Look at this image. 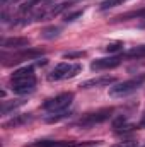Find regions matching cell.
I'll return each mask as SVG.
<instances>
[{
    "label": "cell",
    "instance_id": "1",
    "mask_svg": "<svg viewBox=\"0 0 145 147\" xmlns=\"http://www.w3.org/2000/svg\"><path fill=\"white\" fill-rule=\"evenodd\" d=\"M82 70V65L80 63H67V62H62V63H58L51 74L48 75V79L50 80H62V79H70L73 75H77V74Z\"/></svg>",
    "mask_w": 145,
    "mask_h": 147
},
{
    "label": "cell",
    "instance_id": "2",
    "mask_svg": "<svg viewBox=\"0 0 145 147\" xmlns=\"http://www.w3.org/2000/svg\"><path fill=\"white\" fill-rule=\"evenodd\" d=\"M144 82V77H137V79H130V80H125V82H119V84H114L109 87V96L113 98H119V96H126L133 91H137L140 87V84Z\"/></svg>",
    "mask_w": 145,
    "mask_h": 147
},
{
    "label": "cell",
    "instance_id": "3",
    "mask_svg": "<svg viewBox=\"0 0 145 147\" xmlns=\"http://www.w3.org/2000/svg\"><path fill=\"white\" fill-rule=\"evenodd\" d=\"M72 99H73V94L72 92H63V94H58L48 101H44L43 108L46 111H60V110H67L70 105H72Z\"/></svg>",
    "mask_w": 145,
    "mask_h": 147
},
{
    "label": "cell",
    "instance_id": "4",
    "mask_svg": "<svg viewBox=\"0 0 145 147\" xmlns=\"http://www.w3.org/2000/svg\"><path fill=\"white\" fill-rule=\"evenodd\" d=\"M111 113H113L111 108H104V110L94 111V113H87L85 116H82V118L79 120V125H80V127H94V125H97V123H103V121L109 120Z\"/></svg>",
    "mask_w": 145,
    "mask_h": 147
},
{
    "label": "cell",
    "instance_id": "5",
    "mask_svg": "<svg viewBox=\"0 0 145 147\" xmlns=\"http://www.w3.org/2000/svg\"><path fill=\"white\" fill-rule=\"evenodd\" d=\"M36 87V79L33 77H21V79H12V91L15 94H28L33 92Z\"/></svg>",
    "mask_w": 145,
    "mask_h": 147
},
{
    "label": "cell",
    "instance_id": "6",
    "mask_svg": "<svg viewBox=\"0 0 145 147\" xmlns=\"http://www.w3.org/2000/svg\"><path fill=\"white\" fill-rule=\"evenodd\" d=\"M121 63V57H106V58H99L96 62L91 63L92 70H106V69H114Z\"/></svg>",
    "mask_w": 145,
    "mask_h": 147
},
{
    "label": "cell",
    "instance_id": "7",
    "mask_svg": "<svg viewBox=\"0 0 145 147\" xmlns=\"http://www.w3.org/2000/svg\"><path fill=\"white\" fill-rule=\"evenodd\" d=\"M116 79L114 77H109V75H103V77H94V79H89V80H84L80 84V87L84 89H91V87H106L114 84Z\"/></svg>",
    "mask_w": 145,
    "mask_h": 147
},
{
    "label": "cell",
    "instance_id": "8",
    "mask_svg": "<svg viewBox=\"0 0 145 147\" xmlns=\"http://www.w3.org/2000/svg\"><path fill=\"white\" fill-rule=\"evenodd\" d=\"M29 39L28 38H5L2 39V48L5 50H17V48H28Z\"/></svg>",
    "mask_w": 145,
    "mask_h": 147
},
{
    "label": "cell",
    "instance_id": "9",
    "mask_svg": "<svg viewBox=\"0 0 145 147\" xmlns=\"http://www.w3.org/2000/svg\"><path fill=\"white\" fill-rule=\"evenodd\" d=\"M41 55H43V50H39V48H28V50H24L22 53L15 55L14 63H19V62L29 60V58H38V57H41Z\"/></svg>",
    "mask_w": 145,
    "mask_h": 147
},
{
    "label": "cell",
    "instance_id": "10",
    "mask_svg": "<svg viewBox=\"0 0 145 147\" xmlns=\"http://www.w3.org/2000/svg\"><path fill=\"white\" fill-rule=\"evenodd\" d=\"M31 115H17L15 118H12V120H9L3 127L5 128H15V127H21V125H26V123H29L31 121Z\"/></svg>",
    "mask_w": 145,
    "mask_h": 147
},
{
    "label": "cell",
    "instance_id": "11",
    "mask_svg": "<svg viewBox=\"0 0 145 147\" xmlns=\"http://www.w3.org/2000/svg\"><path fill=\"white\" fill-rule=\"evenodd\" d=\"M24 105V99H15V101H3L2 103V115H9L12 110L19 108Z\"/></svg>",
    "mask_w": 145,
    "mask_h": 147
},
{
    "label": "cell",
    "instance_id": "12",
    "mask_svg": "<svg viewBox=\"0 0 145 147\" xmlns=\"http://www.w3.org/2000/svg\"><path fill=\"white\" fill-rule=\"evenodd\" d=\"M34 75V67L33 65H26V67H22V69H19V70H15L14 75H12V79H21V77H33Z\"/></svg>",
    "mask_w": 145,
    "mask_h": 147
},
{
    "label": "cell",
    "instance_id": "13",
    "mask_svg": "<svg viewBox=\"0 0 145 147\" xmlns=\"http://www.w3.org/2000/svg\"><path fill=\"white\" fill-rule=\"evenodd\" d=\"M67 116H70V111L60 110V111H51V115H50V116H46L44 120H46L48 123H53V121H58V120H62V118H67Z\"/></svg>",
    "mask_w": 145,
    "mask_h": 147
},
{
    "label": "cell",
    "instance_id": "14",
    "mask_svg": "<svg viewBox=\"0 0 145 147\" xmlns=\"http://www.w3.org/2000/svg\"><path fill=\"white\" fill-rule=\"evenodd\" d=\"M58 34H60V28H56V26H50L41 31V38H44V39H53Z\"/></svg>",
    "mask_w": 145,
    "mask_h": 147
},
{
    "label": "cell",
    "instance_id": "15",
    "mask_svg": "<svg viewBox=\"0 0 145 147\" xmlns=\"http://www.w3.org/2000/svg\"><path fill=\"white\" fill-rule=\"evenodd\" d=\"M125 57H130V58H140V57H145V45L142 46H135V48H132V50H128L126 53H125Z\"/></svg>",
    "mask_w": 145,
    "mask_h": 147
},
{
    "label": "cell",
    "instance_id": "16",
    "mask_svg": "<svg viewBox=\"0 0 145 147\" xmlns=\"http://www.w3.org/2000/svg\"><path fill=\"white\" fill-rule=\"evenodd\" d=\"M125 123H126V118L121 115V116H118V118L113 120V128H114V130H121V128L125 127Z\"/></svg>",
    "mask_w": 145,
    "mask_h": 147
},
{
    "label": "cell",
    "instance_id": "17",
    "mask_svg": "<svg viewBox=\"0 0 145 147\" xmlns=\"http://www.w3.org/2000/svg\"><path fill=\"white\" fill-rule=\"evenodd\" d=\"M60 142L56 140H39L36 144H33V147H58Z\"/></svg>",
    "mask_w": 145,
    "mask_h": 147
},
{
    "label": "cell",
    "instance_id": "18",
    "mask_svg": "<svg viewBox=\"0 0 145 147\" xmlns=\"http://www.w3.org/2000/svg\"><path fill=\"white\" fill-rule=\"evenodd\" d=\"M119 50H123V43H119V41L109 43L108 46H106V51H109V53H114V51H119Z\"/></svg>",
    "mask_w": 145,
    "mask_h": 147
},
{
    "label": "cell",
    "instance_id": "19",
    "mask_svg": "<svg viewBox=\"0 0 145 147\" xmlns=\"http://www.w3.org/2000/svg\"><path fill=\"white\" fill-rule=\"evenodd\" d=\"M123 0H106V2H103L101 3V10H106V9H111V7H116V5H119Z\"/></svg>",
    "mask_w": 145,
    "mask_h": 147
},
{
    "label": "cell",
    "instance_id": "20",
    "mask_svg": "<svg viewBox=\"0 0 145 147\" xmlns=\"http://www.w3.org/2000/svg\"><path fill=\"white\" fill-rule=\"evenodd\" d=\"M84 55H85L84 51H73V53H65L63 57L70 60V58H80V57H84Z\"/></svg>",
    "mask_w": 145,
    "mask_h": 147
},
{
    "label": "cell",
    "instance_id": "21",
    "mask_svg": "<svg viewBox=\"0 0 145 147\" xmlns=\"http://www.w3.org/2000/svg\"><path fill=\"white\" fill-rule=\"evenodd\" d=\"M82 16V10H77V12H73V14H67V19L65 21H73V19H77V17H80Z\"/></svg>",
    "mask_w": 145,
    "mask_h": 147
},
{
    "label": "cell",
    "instance_id": "22",
    "mask_svg": "<svg viewBox=\"0 0 145 147\" xmlns=\"http://www.w3.org/2000/svg\"><path fill=\"white\" fill-rule=\"evenodd\" d=\"M111 147H135L133 142H121V144H116V146H111Z\"/></svg>",
    "mask_w": 145,
    "mask_h": 147
},
{
    "label": "cell",
    "instance_id": "23",
    "mask_svg": "<svg viewBox=\"0 0 145 147\" xmlns=\"http://www.w3.org/2000/svg\"><path fill=\"white\" fill-rule=\"evenodd\" d=\"M140 127H142V128H145V115H144V118L140 120Z\"/></svg>",
    "mask_w": 145,
    "mask_h": 147
},
{
    "label": "cell",
    "instance_id": "24",
    "mask_svg": "<svg viewBox=\"0 0 145 147\" xmlns=\"http://www.w3.org/2000/svg\"><path fill=\"white\" fill-rule=\"evenodd\" d=\"M68 2H70V0H68Z\"/></svg>",
    "mask_w": 145,
    "mask_h": 147
}]
</instances>
